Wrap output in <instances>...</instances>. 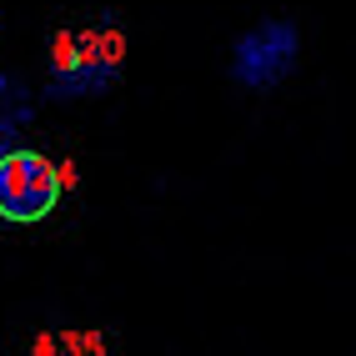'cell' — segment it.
I'll return each instance as SVG.
<instances>
[{
    "instance_id": "cell-6",
    "label": "cell",
    "mask_w": 356,
    "mask_h": 356,
    "mask_svg": "<svg viewBox=\"0 0 356 356\" xmlns=\"http://www.w3.org/2000/svg\"><path fill=\"white\" fill-rule=\"evenodd\" d=\"M15 131H20V121H10V115H0V161H6L10 151H20V146H15Z\"/></svg>"
},
{
    "instance_id": "cell-8",
    "label": "cell",
    "mask_w": 356,
    "mask_h": 356,
    "mask_svg": "<svg viewBox=\"0 0 356 356\" xmlns=\"http://www.w3.org/2000/svg\"><path fill=\"white\" fill-rule=\"evenodd\" d=\"M56 176H60V186L70 191V186H76V165H70V161H60V165H56Z\"/></svg>"
},
{
    "instance_id": "cell-1",
    "label": "cell",
    "mask_w": 356,
    "mask_h": 356,
    "mask_svg": "<svg viewBox=\"0 0 356 356\" xmlns=\"http://www.w3.org/2000/svg\"><path fill=\"white\" fill-rule=\"evenodd\" d=\"M296 56H301L296 20L266 15V20H256L251 31L236 35V45H231V81L241 90H271V86H281L296 70Z\"/></svg>"
},
{
    "instance_id": "cell-7",
    "label": "cell",
    "mask_w": 356,
    "mask_h": 356,
    "mask_svg": "<svg viewBox=\"0 0 356 356\" xmlns=\"http://www.w3.org/2000/svg\"><path fill=\"white\" fill-rule=\"evenodd\" d=\"M31 356H60V337H35V351Z\"/></svg>"
},
{
    "instance_id": "cell-5",
    "label": "cell",
    "mask_w": 356,
    "mask_h": 356,
    "mask_svg": "<svg viewBox=\"0 0 356 356\" xmlns=\"http://www.w3.org/2000/svg\"><path fill=\"white\" fill-rule=\"evenodd\" d=\"M60 356H106V341L96 337V331H65Z\"/></svg>"
},
{
    "instance_id": "cell-4",
    "label": "cell",
    "mask_w": 356,
    "mask_h": 356,
    "mask_svg": "<svg viewBox=\"0 0 356 356\" xmlns=\"http://www.w3.org/2000/svg\"><path fill=\"white\" fill-rule=\"evenodd\" d=\"M0 115H10V121H20V126H26L31 115H35V106H31V90L20 86L15 76H6V70H0Z\"/></svg>"
},
{
    "instance_id": "cell-2",
    "label": "cell",
    "mask_w": 356,
    "mask_h": 356,
    "mask_svg": "<svg viewBox=\"0 0 356 356\" xmlns=\"http://www.w3.org/2000/svg\"><path fill=\"white\" fill-rule=\"evenodd\" d=\"M60 196H65V186H60L56 165L40 151L20 146V151H10L0 161V221H10V226L45 221Z\"/></svg>"
},
{
    "instance_id": "cell-3",
    "label": "cell",
    "mask_w": 356,
    "mask_h": 356,
    "mask_svg": "<svg viewBox=\"0 0 356 356\" xmlns=\"http://www.w3.org/2000/svg\"><path fill=\"white\" fill-rule=\"evenodd\" d=\"M81 35V60L65 70V76L45 81V96L51 101H86V96H106L121 76V65H111L101 56V31H76Z\"/></svg>"
}]
</instances>
